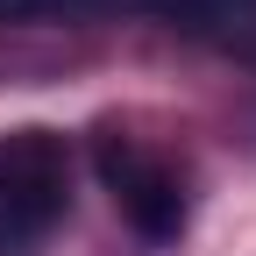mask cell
I'll list each match as a JSON object with an SVG mask.
<instances>
[{"instance_id": "1", "label": "cell", "mask_w": 256, "mask_h": 256, "mask_svg": "<svg viewBox=\"0 0 256 256\" xmlns=\"http://www.w3.org/2000/svg\"><path fill=\"white\" fill-rule=\"evenodd\" d=\"M72 214V142L57 128L0 136V256H36Z\"/></svg>"}, {"instance_id": "2", "label": "cell", "mask_w": 256, "mask_h": 256, "mask_svg": "<svg viewBox=\"0 0 256 256\" xmlns=\"http://www.w3.org/2000/svg\"><path fill=\"white\" fill-rule=\"evenodd\" d=\"M92 164H100V178H107V192H114L121 220H128L142 242H178V235H185L192 192H185V171L171 164L164 150H150L142 136H128V128H100Z\"/></svg>"}, {"instance_id": "3", "label": "cell", "mask_w": 256, "mask_h": 256, "mask_svg": "<svg viewBox=\"0 0 256 256\" xmlns=\"http://www.w3.org/2000/svg\"><path fill=\"white\" fill-rule=\"evenodd\" d=\"M171 28H192V36H220V28H256V0H128Z\"/></svg>"}, {"instance_id": "4", "label": "cell", "mask_w": 256, "mask_h": 256, "mask_svg": "<svg viewBox=\"0 0 256 256\" xmlns=\"http://www.w3.org/2000/svg\"><path fill=\"white\" fill-rule=\"evenodd\" d=\"M100 8H128V0H0V22H78Z\"/></svg>"}]
</instances>
